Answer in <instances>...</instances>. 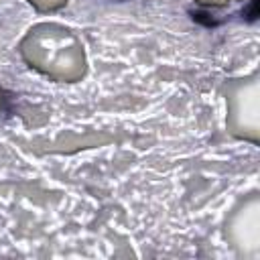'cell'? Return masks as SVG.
<instances>
[{
    "instance_id": "cell-1",
    "label": "cell",
    "mask_w": 260,
    "mask_h": 260,
    "mask_svg": "<svg viewBox=\"0 0 260 260\" xmlns=\"http://www.w3.org/2000/svg\"><path fill=\"white\" fill-rule=\"evenodd\" d=\"M191 18H193L195 22H199V24L207 26V28H215V26H219V24H221V22H219V20H215L211 14L201 12V10H191Z\"/></svg>"
},
{
    "instance_id": "cell-2",
    "label": "cell",
    "mask_w": 260,
    "mask_h": 260,
    "mask_svg": "<svg viewBox=\"0 0 260 260\" xmlns=\"http://www.w3.org/2000/svg\"><path fill=\"white\" fill-rule=\"evenodd\" d=\"M242 16H244L248 22H254V20L258 18V0H250L248 6H244Z\"/></svg>"
}]
</instances>
